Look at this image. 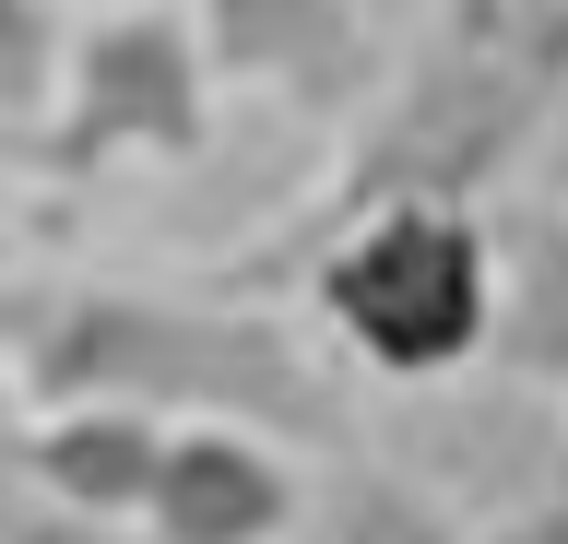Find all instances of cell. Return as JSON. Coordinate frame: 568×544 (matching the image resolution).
Returning <instances> with one entry per match:
<instances>
[{
	"instance_id": "10",
	"label": "cell",
	"mask_w": 568,
	"mask_h": 544,
	"mask_svg": "<svg viewBox=\"0 0 568 544\" xmlns=\"http://www.w3.org/2000/svg\"><path fill=\"white\" fill-rule=\"evenodd\" d=\"M0 544H142V533H119V521H83V509H60V497H36L24 473L0 462Z\"/></svg>"
},
{
	"instance_id": "3",
	"label": "cell",
	"mask_w": 568,
	"mask_h": 544,
	"mask_svg": "<svg viewBox=\"0 0 568 544\" xmlns=\"http://www.w3.org/2000/svg\"><path fill=\"white\" fill-rule=\"evenodd\" d=\"M213 60L190 0L154 12H95L71 24V72H60V119H48V178H106V166H190L213 143Z\"/></svg>"
},
{
	"instance_id": "8",
	"label": "cell",
	"mask_w": 568,
	"mask_h": 544,
	"mask_svg": "<svg viewBox=\"0 0 568 544\" xmlns=\"http://www.w3.org/2000/svg\"><path fill=\"white\" fill-rule=\"evenodd\" d=\"M308 544H474V533H462L450 509L426 497L415 473L344 462L332 485H320V509H308Z\"/></svg>"
},
{
	"instance_id": "4",
	"label": "cell",
	"mask_w": 568,
	"mask_h": 544,
	"mask_svg": "<svg viewBox=\"0 0 568 544\" xmlns=\"http://www.w3.org/2000/svg\"><path fill=\"white\" fill-rule=\"evenodd\" d=\"M213 83H261L308 119H355L390 72V37L367 0H190Z\"/></svg>"
},
{
	"instance_id": "1",
	"label": "cell",
	"mask_w": 568,
	"mask_h": 544,
	"mask_svg": "<svg viewBox=\"0 0 568 544\" xmlns=\"http://www.w3.org/2000/svg\"><path fill=\"white\" fill-rule=\"evenodd\" d=\"M0 379L36 414H154L261 427L284 450H344V379L273 308L178 285H0Z\"/></svg>"
},
{
	"instance_id": "5",
	"label": "cell",
	"mask_w": 568,
	"mask_h": 544,
	"mask_svg": "<svg viewBox=\"0 0 568 544\" xmlns=\"http://www.w3.org/2000/svg\"><path fill=\"white\" fill-rule=\"evenodd\" d=\"M308 509H320L308 450L261 427H178L166 473L142 497V544H296Z\"/></svg>"
},
{
	"instance_id": "7",
	"label": "cell",
	"mask_w": 568,
	"mask_h": 544,
	"mask_svg": "<svg viewBox=\"0 0 568 544\" xmlns=\"http://www.w3.org/2000/svg\"><path fill=\"white\" fill-rule=\"evenodd\" d=\"M60 72H71V12L60 0H0V166L48 154L60 119Z\"/></svg>"
},
{
	"instance_id": "6",
	"label": "cell",
	"mask_w": 568,
	"mask_h": 544,
	"mask_svg": "<svg viewBox=\"0 0 568 544\" xmlns=\"http://www.w3.org/2000/svg\"><path fill=\"white\" fill-rule=\"evenodd\" d=\"M166 438L178 427H154V414H36V427L0 438V462L24 473L36 497L142 533V497H154V473H166Z\"/></svg>"
},
{
	"instance_id": "13",
	"label": "cell",
	"mask_w": 568,
	"mask_h": 544,
	"mask_svg": "<svg viewBox=\"0 0 568 544\" xmlns=\"http://www.w3.org/2000/svg\"><path fill=\"white\" fill-rule=\"evenodd\" d=\"M521 12H532V24H545V37L568 48V0H521Z\"/></svg>"
},
{
	"instance_id": "11",
	"label": "cell",
	"mask_w": 568,
	"mask_h": 544,
	"mask_svg": "<svg viewBox=\"0 0 568 544\" xmlns=\"http://www.w3.org/2000/svg\"><path fill=\"white\" fill-rule=\"evenodd\" d=\"M367 12H379V37H390V48H415V37H438V24H450L462 0H367Z\"/></svg>"
},
{
	"instance_id": "2",
	"label": "cell",
	"mask_w": 568,
	"mask_h": 544,
	"mask_svg": "<svg viewBox=\"0 0 568 544\" xmlns=\"http://www.w3.org/2000/svg\"><path fill=\"white\" fill-rule=\"evenodd\" d=\"M497 296H509V237L486 225V202H344V214H320L308 320L367 379H462L474 356H497Z\"/></svg>"
},
{
	"instance_id": "9",
	"label": "cell",
	"mask_w": 568,
	"mask_h": 544,
	"mask_svg": "<svg viewBox=\"0 0 568 544\" xmlns=\"http://www.w3.org/2000/svg\"><path fill=\"white\" fill-rule=\"evenodd\" d=\"M497 356L568 391V214H545L521 249H509V296H497Z\"/></svg>"
},
{
	"instance_id": "12",
	"label": "cell",
	"mask_w": 568,
	"mask_h": 544,
	"mask_svg": "<svg viewBox=\"0 0 568 544\" xmlns=\"http://www.w3.org/2000/svg\"><path fill=\"white\" fill-rule=\"evenodd\" d=\"M71 24H95V12H154V0H60Z\"/></svg>"
},
{
	"instance_id": "14",
	"label": "cell",
	"mask_w": 568,
	"mask_h": 544,
	"mask_svg": "<svg viewBox=\"0 0 568 544\" xmlns=\"http://www.w3.org/2000/svg\"><path fill=\"white\" fill-rule=\"evenodd\" d=\"M462 12H521V0H462Z\"/></svg>"
}]
</instances>
